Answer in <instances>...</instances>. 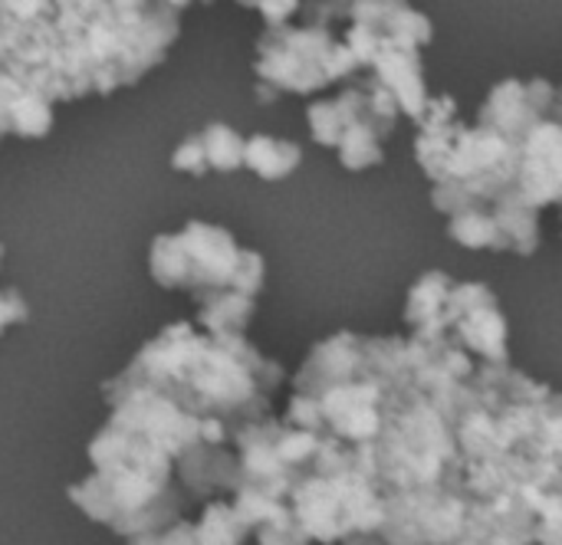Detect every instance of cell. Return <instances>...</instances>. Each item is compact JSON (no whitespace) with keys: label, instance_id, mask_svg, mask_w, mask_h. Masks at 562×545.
I'll list each match as a JSON object with an SVG mask.
<instances>
[{"label":"cell","instance_id":"7c38bea8","mask_svg":"<svg viewBox=\"0 0 562 545\" xmlns=\"http://www.w3.org/2000/svg\"><path fill=\"white\" fill-rule=\"evenodd\" d=\"M454 280L441 270L425 273L405 303V322L412 329V336L422 339H445V316H448V299H451Z\"/></svg>","mask_w":562,"mask_h":545},{"label":"cell","instance_id":"9c48e42d","mask_svg":"<svg viewBox=\"0 0 562 545\" xmlns=\"http://www.w3.org/2000/svg\"><path fill=\"white\" fill-rule=\"evenodd\" d=\"M362 72H369L375 82H382L395 95L398 109L408 118L422 122V115L428 112V102H431V92H428V82H425L422 49L385 43V46H379V53L372 56V63Z\"/></svg>","mask_w":562,"mask_h":545},{"label":"cell","instance_id":"2e32d148","mask_svg":"<svg viewBox=\"0 0 562 545\" xmlns=\"http://www.w3.org/2000/svg\"><path fill=\"white\" fill-rule=\"evenodd\" d=\"M254 316V296L237 293V289H214L201 309V319L217 332V336H237Z\"/></svg>","mask_w":562,"mask_h":545},{"label":"cell","instance_id":"ba28073f","mask_svg":"<svg viewBox=\"0 0 562 545\" xmlns=\"http://www.w3.org/2000/svg\"><path fill=\"white\" fill-rule=\"evenodd\" d=\"M514 191L537 211L562 201V122L547 118L520 141Z\"/></svg>","mask_w":562,"mask_h":545},{"label":"cell","instance_id":"603a6c76","mask_svg":"<svg viewBox=\"0 0 562 545\" xmlns=\"http://www.w3.org/2000/svg\"><path fill=\"white\" fill-rule=\"evenodd\" d=\"M560 207H562V201H560ZM560 224H562V214H560Z\"/></svg>","mask_w":562,"mask_h":545},{"label":"cell","instance_id":"6da1fadb","mask_svg":"<svg viewBox=\"0 0 562 545\" xmlns=\"http://www.w3.org/2000/svg\"><path fill=\"white\" fill-rule=\"evenodd\" d=\"M175 39L161 0H0V69L49 102L135 82Z\"/></svg>","mask_w":562,"mask_h":545},{"label":"cell","instance_id":"7402d4cb","mask_svg":"<svg viewBox=\"0 0 562 545\" xmlns=\"http://www.w3.org/2000/svg\"><path fill=\"white\" fill-rule=\"evenodd\" d=\"M204 3H211V0H204ZM237 3L257 10V13L267 20V26H273V23H290V16L300 10V0H237Z\"/></svg>","mask_w":562,"mask_h":545},{"label":"cell","instance_id":"5b68a950","mask_svg":"<svg viewBox=\"0 0 562 545\" xmlns=\"http://www.w3.org/2000/svg\"><path fill=\"white\" fill-rule=\"evenodd\" d=\"M431 36H435L431 20L408 0H352L342 43L366 69L379 53V46L395 43L408 49H425Z\"/></svg>","mask_w":562,"mask_h":545},{"label":"cell","instance_id":"52a82bcc","mask_svg":"<svg viewBox=\"0 0 562 545\" xmlns=\"http://www.w3.org/2000/svg\"><path fill=\"white\" fill-rule=\"evenodd\" d=\"M557 112V89L547 79H504L491 89V95L477 109V125L524 141L540 122L553 118Z\"/></svg>","mask_w":562,"mask_h":545},{"label":"cell","instance_id":"ffe728a7","mask_svg":"<svg viewBox=\"0 0 562 545\" xmlns=\"http://www.w3.org/2000/svg\"><path fill=\"white\" fill-rule=\"evenodd\" d=\"M310 543H313V540L303 533V526L293 520V513H290V510L260 530V545H310Z\"/></svg>","mask_w":562,"mask_h":545},{"label":"cell","instance_id":"277c9868","mask_svg":"<svg viewBox=\"0 0 562 545\" xmlns=\"http://www.w3.org/2000/svg\"><path fill=\"white\" fill-rule=\"evenodd\" d=\"M151 273L161 286H211L257 296L263 286V257L237 247L224 227L191 220L184 230L155 240Z\"/></svg>","mask_w":562,"mask_h":545},{"label":"cell","instance_id":"e0dca14e","mask_svg":"<svg viewBox=\"0 0 562 545\" xmlns=\"http://www.w3.org/2000/svg\"><path fill=\"white\" fill-rule=\"evenodd\" d=\"M198 141H201L207 171H224L227 174V171L244 168V145H247V138L237 128L214 122V125H204L198 132Z\"/></svg>","mask_w":562,"mask_h":545},{"label":"cell","instance_id":"5bb4252c","mask_svg":"<svg viewBox=\"0 0 562 545\" xmlns=\"http://www.w3.org/2000/svg\"><path fill=\"white\" fill-rule=\"evenodd\" d=\"M303 161V148L296 141L286 138H273V135H250L244 145V168H250L257 178L263 181H283L290 178Z\"/></svg>","mask_w":562,"mask_h":545},{"label":"cell","instance_id":"8fae6325","mask_svg":"<svg viewBox=\"0 0 562 545\" xmlns=\"http://www.w3.org/2000/svg\"><path fill=\"white\" fill-rule=\"evenodd\" d=\"M418 138H415V158L422 164V171L428 174V181L435 184L441 178V164L448 158V148L454 141V132L461 125L458 118V102L451 95H431L428 112L418 122Z\"/></svg>","mask_w":562,"mask_h":545},{"label":"cell","instance_id":"9a60e30c","mask_svg":"<svg viewBox=\"0 0 562 545\" xmlns=\"http://www.w3.org/2000/svg\"><path fill=\"white\" fill-rule=\"evenodd\" d=\"M448 237L468 250H504V237H501L491 204L468 207V211L448 217Z\"/></svg>","mask_w":562,"mask_h":545},{"label":"cell","instance_id":"44dd1931","mask_svg":"<svg viewBox=\"0 0 562 545\" xmlns=\"http://www.w3.org/2000/svg\"><path fill=\"white\" fill-rule=\"evenodd\" d=\"M171 168H175V171H184V174H207V164H204V151H201L198 132L188 135V138L175 148Z\"/></svg>","mask_w":562,"mask_h":545},{"label":"cell","instance_id":"d6986e66","mask_svg":"<svg viewBox=\"0 0 562 545\" xmlns=\"http://www.w3.org/2000/svg\"><path fill=\"white\" fill-rule=\"evenodd\" d=\"M537 545H562V493L537 497Z\"/></svg>","mask_w":562,"mask_h":545},{"label":"cell","instance_id":"7a4b0ae2","mask_svg":"<svg viewBox=\"0 0 562 545\" xmlns=\"http://www.w3.org/2000/svg\"><path fill=\"white\" fill-rule=\"evenodd\" d=\"M359 72L362 66L352 56V49L342 43V36H336L326 26L273 23L257 39L254 76L263 102L283 92L310 95L329 82H349Z\"/></svg>","mask_w":562,"mask_h":545},{"label":"cell","instance_id":"30bf717a","mask_svg":"<svg viewBox=\"0 0 562 545\" xmlns=\"http://www.w3.org/2000/svg\"><path fill=\"white\" fill-rule=\"evenodd\" d=\"M49 125H53V102L0 69V138L3 135L43 138Z\"/></svg>","mask_w":562,"mask_h":545},{"label":"cell","instance_id":"ac0fdd59","mask_svg":"<svg viewBox=\"0 0 562 545\" xmlns=\"http://www.w3.org/2000/svg\"><path fill=\"white\" fill-rule=\"evenodd\" d=\"M247 533L244 520L231 507H211L204 530H201V545H240Z\"/></svg>","mask_w":562,"mask_h":545},{"label":"cell","instance_id":"8992f818","mask_svg":"<svg viewBox=\"0 0 562 545\" xmlns=\"http://www.w3.org/2000/svg\"><path fill=\"white\" fill-rule=\"evenodd\" d=\"M445 339L487 365H507V319L484 283H454L445 316Z\"/></svg>","mask_w":562,"mask_h":545},{"label":"cell","instance_id":"4fadbf2b","mask_svg":"<svg viewBox=\"0 0 562 545\" xmlns=\"http://www.w3.org/2000/svg\"><path fill=\"white\" fill-rule=\"evenodd\" d=\"M491 211L501 227L504 250H514L520 257L537 253V247H540V211L537 207H530L517 191H507L501 201L491 204Z\"/></svg>","mask_w":562,"mask_h":545},{"label":"cell","instance_id":"3957f363","mask_svg":"<svg viewBox=\"0 0 562 545\" xmlns=\"http://www.w3.org/2000/svg\"><path fill=\"white\" fill-rule=\"evenodd\" d=\"M398 112L395 95L369 72H359L336 99L310 102L306 125L313 141L333 148L346 171H366L382 164V141L395 132Z\"/></svg>","mask_w":562,"mask_h":545},{"label":"cell","instance_id":"cb8c5ba5","mask_svg":"<svg viewBox=\"0 0 562 545\" xmlns=\"http://www.w3.org/2000/svg\"><path fill=\"white\" fill-rule=\"evenodd\" d=\"M557 99H562V89H560V95H557Z\"/></svg>","mask_w":562,"mask_h":545}]
</instances>
